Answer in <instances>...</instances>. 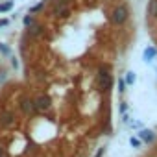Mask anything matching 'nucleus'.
<instances>
[{
    "instance_id": "nucleus-1",
    "label": "nucleus",
    "mask_w": 157,
    "mask_h": 157,
    "mask_svg": "<svg viewBox=\"0 0 157 157\" xmlns=\"http://www.w3.org/2000/svg\"><path fill=\"white\" fill-rule=\"evenodd\" d=\"M98 83L104 91H109L113 87V76H111V68L109 65H102L98 68Z\"/></svg>"
},
{
    "instance_id": "nucleus-2",
    "label": "nucleus",
    "mask_w": 157,
    "mask_h": 157,
    "mask_svg": "<svg viewBox=\"0 0 157 157\" xmlns=\"http://www.w3.org/2000/svg\"><path fill=\"white\" fill-rule=\"evenodd\" d=\"M129 17V8L126 4H118L113 11H111V21L115 24H124Z\"/></svg>"
},
{
    "instance_id": "nucleus-3",
    "label": "nucleus",
    "mask_w": 157,
    "mask_h": 157,
    "mask_svg": "<svg viewBox=\"0 0 157 157\" xmlns=\"http://www.w3.org/2000/svg\"><path fill=\"white\" fill-rule=\"evenodd\" d=\"M19 105H21V111H22L24 115H28V117H33V115L37 113L35 100H33V98H30V96H22Z\"/></svg>"
},
{
    "instance_id": "nucleus-4",
    "label": "nucleus",
    "mask_w": 157,
    "mask_h": 157,
    "mask_svg": "<svg viewBox=\"0 0 157 157\" xmlns=\"http://www.w3.org/2000/svg\"><path fill=\"white\" fill-rule=\"evenodd\" d=\"M15 120H17V117H15V113L10 111V109H6V111L0 113V126H2V128H11V126H15Z\"/></svg>"
},
{
    "instance_id": "nucleus-5",
    "label": "nucleus",
    "mask_w": 157,
    "mask_h": 157,
    "mask_svg": "<svg viewBox=\"0 0 157 157\" xmlns=\"http://www.w3.org/2000/svg\"><path fill=\"white\" fill-rule=\"evenodd\" d=\"M35 107H37V111L48 113V111L52 109V100H50L48 96L41 94V96H37V98H35Z\"/></svg>"
},
{
    "instance_id": "nucleus-6",
    "label": "nucleus",
    "mask_w": 157,
    "mask_h": 157,
    "mask_svg": "<svg viewBox=\"0 0 157 157\" xmlns=\"http://www.w3.org/2000/svg\"><path fill=\"white\" fill-rule=\"evenodd\" d=\"M54 15L57 19H68L72 15V8L70 6H61V8H54Z\"/></svg>"
},
{
    "instance_id": "nucleus-7",
    "label": "nucleus",
    "mask_w": 157,
    "mask_h": 157,
    "mask_svg": "<svg viewBox=\"0 0 157 157\" xmlns=\"http://www.w3.org/2000/svg\"><path fill=\"white\" fill-rule=\"evenodd\" d=\"M28 35L30 37H41V35H44V26L43 24H32L30 28H28Z\"/></svg>"
},
{
    "instance_id": "nucleus-8",
    "label": "nucleus",
    "mask_w": 157,
    "mask_h": 157,
    "mask_svg": "<svg viewBox=\"0 0 157 157\" xmlns=\"http://www.w3.org/2000/svg\"><path fill=\"white\" fill-rule=\"evenodd\" d=\"M139 137H140L142 142H151V140L155 139V133H153L151 129H140V131H139Z\"/></svg>"
},
{
    "instance_id": "nucleus-9",
    "label": "nucleus",
    "mask_w": 157,
    "mask_h": 157,
    "mask_svg": "<svg viewBox=\"0 0 157 157\" xmlns=\"http://www.w3.org/2000/svg\"><path fill=\"white\" fill-rule=\"evenodd\" d=\"M155 56H157V48H155V46H148V48L144 50V61H151Z\"/></svg>"
},
{
    "instance_id": "nucleus-10",
    "label": "nucleus",
    "mask_w": 157,
    "mask_h": 157,
    "mask_svg": "<svg viewBox=\"0 0 157 157\" xmlns=\"http://www.w3.org/2000/svg\"><path fill=\"white\" fill-rule=\"evenodd\" d=\"M148 15L157 19V0H150V4H148Z\"/></svg>"
},
{
    "instance_id": "nucleus-11",
    "label": "nucleus",
    "mask_w": 157,
    "mask_h": 157,
    "mask_svg": "<svg viewBox=\"0 0 157 157\" xmlns=\"http://www.w3.org/2000/svg\"><path fill=\"white\" fill-rule=\"evenodd\" d=\"M33 74H32V78L33 80H37V82H44L46 80V74H44V70H41V68H35V70H32Z\"/></svg>"
},
{
    "instance_id": "nucleus-12",
    "label": "nucleus",
    "mask_w": 157,
    "mask_h": 157,
    "mask_svg": "<svg viewBox=\"0 0 157 157\" xmlns=\"http://www.w3.org/2000/svg\"><path fill=\"white\" fill-rule=\"evenodd\" d=\"M11 10H13V2H11V0L0 4V13H8V11H11Z\"/></svg>"
},
{
    "instance_id": "nucleus-13",
    "label": "nucleus",
    "mask_w": 157,
    "mask_h": 157,
    "mask_svg": "<svg viewBox=\"0 0 157 157\" xmlns=\"http://www.w3.org/2000/svg\"><path fill=\"white\" fill-rule=\"evenodd\" d=\"M22 22H24V26H26V28H30L32 24H35V17H33L32 13H28V15L22 19Z\"/></svg>"
},
{
    "instance_id": "nucleus-14",
    "label": "nucleus",
    "mask_w": 157,
    "mask_h": 157,
    "mask_svg": "<svg viewBox=\"0 0 157 157\" xmlns=\"http://www.w3.org/2000/svg\"><path fill=\"white\" fill-rule=\"evenodd\" d=\"M135 80H137L135 72H128V74H126V80H124V82H126L128 85H133V83H135Z\"/></svg>"
},
{
    "instance_id": "nucleus-15",
    "label": "nucleus",
    "mask_w": 157,
    "mask_h": 157,
    "mask_svg": "<svg viewBox=\"0 0 157 157\" xmlns=\"http://www.w3.org/2000/svg\"><path fill=\"white\" fill-rule=\"evenodd\" d=\"M72 0H54V8H61V6H70Z\"/></svg>"
},
{
    "instance_id": "nucleus-16",
    "label": "nucleus",
    "mask_w": 157,
    "mask_h": 157,
    "mask_svg": "<svg viewBox=\"0 0 157 157\" xmlns=\"http://www.w3.org/2000/svg\"><path fill=\"white\" fill-rule=\"evenodd\" d=\"M140 142H142V140H139V139H135V137L129 139V144H131L133 148H140Z\"/></svg>"
},
{
    "instance_id": "nucleus-17",
    "label": "nucleus",
    "mask_w": 157,
    "mask_h": 157,
    "mask_svg": "<svg viewBox=\"0 0 157 157\" xmlns=\"http://www.w3.org/2000/svg\"><path fill=\"white\" fill-rule=\"evenodd\" d=\"M43 8H44V2H41V4H37V6H33L30 13H35V11H39V10H43Z\"/></svg>"
},
{
    "instance_id": "nucleus-18",
    "label": "nucleus",
    "mask_w": 157,
    "mask_h": 157,
    "mask_svg": "<svg viewBox=\"0 0 157 157\" xmlns=\"http://www.w3.org/2000/svg\"><path fill=\"white\" fill-rule=\"evenodd\" d=\"M124 87H126V82L120 80V82H118V93H124Z\"/></svg>"
},
{
    "instance_id": "nucleus-19",
    "label": "nucleus",
    "mask_w": 157,
    "mask_h": 157,
    "mask_svg": "<svg viewBox=\"0 0 157 157\" xmlns=\"http://www.w3.org/2000/svg\"><path fill=\"white\" fill-rule=\"evenodd\" d=\"M0 50H2L4 54H10V48H8V46H4V44H0Z\"/></svg>"
},
{
    "instance_id": "nucleus-20",
    "label": "nucleus",
    "mask_w": 157,
    "mask_h": 157,
    "mask_svg": "<svg viewBox=\"0 0 157 157\" xmlns=\"http://www.w3.org/2000/svg\"><path fill=\"white\" fill-rule=\"evenodd\" d=\"M0 157H6V151H4V148L0 146Z\"/></svg>"
},
{
    "instance_id": "nucleus-21",
    "label": "nucleus",
    "mask_w": 157,
    "mask_h": 157,
    "mask_svg": "<svg viewBox=\"0 0 157 157\" xmlns=\"http://www.w3.org/2000/svg\"><path fill=\"white\" fill-rule=\"evenodd\" d=\"M0 26H8V21L4 19V21H0Z\"/></svg>"
}]
</instances>
